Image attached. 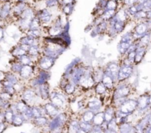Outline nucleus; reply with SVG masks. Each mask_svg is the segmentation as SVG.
Returning a JSON list of instances; mask_svg holds the SVG:
<instances>
[{"label": "nucleus", "mask_w": 151, "mask_h": 133, "mask_svg": "<svg viewBox=\"0 0 151 133\" xmlns=\"http://www.w3.org/2000/svg\"><path fill=\"white\" fill-rule=\"evenodd\" d=\"M133 91L134 89H133L132 85L128 82V81L118 82L111 94V102L114 100L119 98L130 97V96L132 94Z\"/></svg>", "instance_id": "nucleus-1"}, {"label": "nucleus", "mask_w": 151, "mask_h": 133, "mask_svg": "<svg viewBox=\"0 0 151 133\" xmlns=\"http://www.w3.org/2000/svg\"><path fill=\"white\" fill-rule=\"evenodd\" d=\"M66 48L57 45V44H52V43H44L41 45V53L46 56L54 58L57 60L65 51Z\"/></svg>", "instance_id": "nucleus-2"}, {"label": "nucleus", "mask_w": 151, "mask_h": 133, "mask_svg": "<svg viewBox=\"0 0 151 133\" xmlns=\"http://www.w3.org/2000/svg\"><path fill=\"white\" fill-rule=\"evenodd\" d=\"M49 101L52 103L58 108L61 110L64 107L65 104L67 103L68 96L65 94L60 88H59V91L53 90L50 92V97Z\"/></svg>", "instance_id": "nucleus-3"}, {"label": "nucleus", "mask_w": 151, "mask_h": 133, "mask_svg": "<svg viewBox=\"0 0 151 133\" xmlns=\"http://www.w3.org/2000/svg\"><path fill=\"white\" fill-rule=\"evenodd\" d=\"M40 98L38 96L37 93L35 92L34 88H30V87L27 85L26 88L24 89L20 94V99L23 100L24 102L29 104V106H33L36 105L35 102H36L37 99Z\"/></svg>", "instance_id": "nucleus-4"}, {"label": "nucleus", "mask_w": 151, "mask_h": 133, "mask_svg": "<svg viewBox=\"0 0 151 133\" xmlns=\"http://www.w3.org/2000/svg\"><path fill=\"white\" fill-rule=\"evenodd\" d=\"M134 65L125 64L120 61V69L118 74V82L128 81V79L134 74Z\"/></svg>", "instance_id": "nucleus-5"}, {"label": "nucleus", "mask_w": 151, "mask_h": 133, "mask_svg": "<svg viewBox=\"0 0 151 133\" xmlns=\"http://www.w3.org/2000/svg\"><path fill=\"white\" fill-rule=\"evenodd\" d=\"M105 74L114 79L116 84L118 82V74L120 69V61H111L104 66Z\"/></svg>", "instance_id": "nucleus-6"}, {"label": "nucleus", "mask_w": 151, "mask_h": 133, "mask_svg": "<svg viewBox=\"0 0 151 133\" xmlns=\"http://www.w3.org/2000/svg\"><path fill=\"white\" fill-rule=\"evenodd\" d=\"M59 88L68 97L73 96L78 91V86L64 77H62L60 79V83H59Z\"/></svg>", "instance_id": "nucleus-7"}, {"label": "nucleus", "mask_w": 151, "mask_h": 133, "mask_svg": "<svg viewBox=\"0 0 151 133\" xmlns=\"http://www.w3.org/2000/svg\"><path fill=\"white\" fill-rule=\"evenodd\" d=\"M38 67L36 65H26L22 66V69L19 73V77L21 80L24 82H28L35 75Z\"/></svg>", "instance_id": "nucleus-8"}, {"label": "nucleus", "mask_w": 151, "mask_h": 133, "mask_svg": "<svg viewBox=\"0 0 151 133\" xmlns=\"http://www.w3.org/2000/svg\"><path fill=\"white\" fill-rule=\"evenodd\" d=\"M55 59L41 54L37 60L36 66L41 70L50 71V69L52 68V66L55 63Z\"/></svg>", "instance_id": "nucleus-9"}, {"label": "nucleus", "mask_w": 151, "mask_h": 133, "mask_svg": "<svg viewBox=\"0 0 151 133\" xmlns=\"http://www.w3.org/2000/svg\"><path fill=\"white\" fill-rule=\"evenodd\" d=\"M137 105H138V104H137V100L136 99L129 98L117 110L122 112V113L130 116V115L134 114L137 111Z\"/></svg>", "instance_id": "nucleus-10"}, {"label": "nucleus", "mask_w": 151, "mask_h": 133, "mask_svg": "<svg viewBox=\"0 0 151 133\" xmlns=\"http://www.w3.org/2000/svg\"><path fill=\"white\" fill-rule=\"evenodd\" d=\"M35 91L37 93L38 97H40V99H41L42 100L47 101V100L50 99L51 91H50V88L48 82H46V83L39 85L38 88H35Z\"/></svg>", "instance_id": "nucleus-11"}, {"label": "nucleus", "mask_w": 151, "mask_h": 133, "mask_svg": "<svg viewBox=\"0 0 151 133\" xmlns=\"http://www.w3.org/2000/svg\"><path fill=\"white\" fill-rule=\"evenodd\" d=\"M43 106H44V110H45L47 116L50 118V119L55 118L60 113V109H58L57 107H55V106L52 103L50 102H46L45 104H43Z\"/></svg>", "instance_id": "nucleus-12"}, {"label": "nucleus", "mask_w": 151, "mask_h": 133, "mask_svg": "<svg viewBox=\"0 0 151 133\" xmlns=\"http://www.w3.org/2000/svg\"><path fill=\"white\" fill-rule=\"evenodd\" d=\"M147 48L145 46H138L137 50H136V56L135 60H134V65L135 66H138L139 64L142 62L144 60L146 54H147Z\"/></svg>", "instance_id": "nucleus-13"}, {"label": "nucleus", "mask_w": 151, "mask_h": 133, "mask_svg": "<svg viewBox=\"0 0 151 133\" xmlns=\"http://www.w3.org/2000/svg\"><path fill=\"white\" fill-rule=\"evenodd\" d=\"M35 16H37L39 19L41 24H48L52 20L51 13L47 10V8L42 9V10H40L39 11L37 12Z\"/></svg>", "instance_id": "nucleus-14"}, {"label": "nucleus", "mask_w": 151, "mask_h": 133, "mask_svg": "<svg viewBox=\"0 0 151 133\" xmlns=\"http://www.w3.org/2000/svg\"><path fill=\"white\" fill-rule=\"evenodd\" d=\"M116 109L111 104L106 105L105 109L103 110L104 112V118H105V122L107 123L110 122L111 121L113 120L115 118V114H116Z\"/></svg>", "instance_id": "nucleus-15"}, {"label": "nucleus", "mask_w": 151, "mask_h": 133, "mask_svg": "<svg viewBox=\"0 0 151 133\" xmlns=\"http://www.w3.org/2000/svg\"><path fill=\"white\" fill-rule=\"evenodd\" d=\"M94 94L97 97H103V96L108 95V94H111V93L109 92L106 87L105 86L104 84L102 82H97L95 84L94 88H93Z\"/></svg>", "instance_id": "nucleus-16"}, {"label": "nucleus", "mask_w": 151, "mask_h": 133, "mask_svg": "<svg viewBox=\"0 0 151 133\" xmlns=\"http://www.w3.org/2000/svg\"><path fill=\"white\" fill-rule=\"evenodd\" d=\"M12 8H13V7H12V4L10 1L4 2V4L1 5V13H0V19H1V20H6V19L8 18V16H10V13H11Z\"/></svg>", "instance_id": "nucleus-17"}, {"label": "nucleus", "mask_w": 151, "mask_h": 133, "mask_svg": "<svg viewBox=\"0 0 151 133\" xmlns=\"http://www.w3.org/2000/svg\"><path fill=\"white\" fill-rule=\"evenodd\" d=\"M66 126L69 133H78L80 129V119H69Z\"/></svg>", "instance_id": "nucleus-18"}, {"label": "nucleus", "mask_w": 151, "mask_h": 133, "mask_svg": "<svg viewBox=\"0 0 151 133\" xmlns=\"http://www.w3.org/2000/svg\"><path fill=\"white\" fill-rule=\"evenodd\" d=\"M101 82L104 84L105 86H106V88L108 89V91L112 94V92H113V91L114 90L115 86H116V82H115V81L114 80L113 78L108 76V75L105 74Z\"/></svg>", "instance_id": "nucleus-19"}, {"label": "nucleus", "mask_w": 151, "mask_h": 133, "mask_svg": "<svg viewBox=\"0 0 151 133\" xmlns=\"http://www.w3.org/2000/svg\"><path fill=\"white\" fill-rule=\"evenodd\" d=\"M119 133H137V130L131 122H125L119 125Z\"/></svg>", "instance_id": "nucleus-20"}, {"label": "nucleus", "mask_w": 151, "mask_h": 133, "mask_svg": "<svg viewBox=\"0 0 151 133\" xmlns=\"http://www.w3.org/2000/svg\"><path fill=\"white\" fill-rule=\"evenodd\" d=\"M40 39H34V38H30V37L25 35V36L22 37L19 39L18 44H26L29 46H40L41 45L39 41Z\"/></svg>", "instance_id": "nucleus-21"}, {"label": "nucleus", "mask_w": 151, "mask_h": 133, "mask_svg": "<svg viewBox=\"0 0 151 133\" xmlns=\"http://www.w3.org/2000/svg\"><path fill=\"white\" fill-rule=\"evenodd\" d=\"M27 4L25 2H24L23 1H19L16 4V5L14 7H13L12 8V11H13V16H16V17H20L22 13H23L24 10L27 8Z\"/></svg>", "instance_id": "nucleus-22"}, {"label": "nucleus", "mask_w": 151, "mask_h": 133, "mask_svg": "<svg viewBox=\"0 0 151 133\" xmlns=\"http://www.w3.org/2000/svg\"><path fill=\"white\" fill-rule=\"evenodd\" d=\"M10 53L12 55V57L15 59H18L20 57H22V56L27 54V52L26 51H24L18 44L11 49V50L10 51Z\"/></svg>", "instance_id": "nucleus-23"}, {"label": "nucleus", "mask_w": 151, "mask_h": 133, "mask_svg": "<svg viewBox=\"0 0 151 133\" xmlns=\"http://www.w3.org/2000/svg\"><path fill=\"white\" fill-rule=\"evenodd\" d=\"M3 79H5L6 80H7L8 82H10V83L13 84V85H15L16 84L19 83V82L21 81L19 75L13 73V72H10H10H5V73L4 74V77H3Z\"/></svg>", "instance_id": "nucleus-24"}, {"label": "nucleus", "mask_w": 151, "mask_h": 133, "mask_svg": "<svg viewBox=\"0 0 151 133\" xmlns=\"http://www.w3.org/2000/svg\"><path fill=\"white\" fill-rule=\"evenodd\" d=\"M143 10V4H140L137 1L136 4H134V5L130 6V7H128L126 9H125V11H126L127 14H128V16H134L137 12L140 11V10Z\"/></svg>", "instance_id": "nucleus-25"}, {"label": "nucleus", "mask_w": 151, "mask_h": 133, "mask_svg": "<svg viewBox=\"0 0 151 133\" xmlns=\"http://www.w3.org/2000/svg\"><path fill=\"white\" fill-rule=\"evenodd\" d=\"M49 122H50V118L47 117V116H41V117L37 118V119H33L32 121V122L35 127L40 128H44L45 127H47Z\"/></svg>", "instance_id": "nucleus-26"}, {"label": "nucleus", "mask_w": 151, "mask_h": 133, "mask_svg": "<svg viewBox=\"0 0 151 133\" xmlns=\"http://www.w3.org/2000/svg\"><path fill=\"white\" fill-rule=\"evenodd\" d=\"M93 77H94V81L96 83L97 82H101L103 79V77H104V68L103 67H97L94 68V71H93Z\"/></svg>", "instance_id": "nucleus-27"}, {"label": "nucleus", "mask_w": 151, "mask_h": 133, "mask_svg": "<svg viewBox=\"0 0 151 133\" xmlns=\"http://www.w3.org/2000/svg\"><path fill=\"white\" fill-rule=\"evenodd\" d=\"M137 42L138 43V44L139 46L147 47V48L151 43V31L148 32L147 33H146L143 36H142L141 38H139L137 41Z\"/></svg>", "instance_id": "nucleus-28"}, {"label": "nucleus", "mask_w": 151, "mask_h": 133, "mask_svg": "<svg viewBox=\"0 0 151 133\" xmlns=\"http://www.w3.org/2000/svg\"><path fill=\"white\" fill-rule=\"evenodd\" d=\"M10 72L19 75V73H20L21 70H22L23 65H22V63H19V62L17 60V59H15V58H13V60H12V61L10 60Z\"/></svg>", "instance_id": "nucleus-29"}, {"label": "nucleus", "mask_w": 151, "mask_h": 133, "mask_svg": "<svg viewBox=\"0 0 151 133\" xmlns=\"http://www.w3.org/2000/svg\"><path fill=\"white\" fill-rule=\"evenodd\" d=\"M95 115V113L90 110H87L86 109L85 111L82 113L81 115V117L80 119V120L83 121L84 122H87V123H91L92 124L93 119H94V116Z\"/></svg>", "instance_id": "nucleus-30"}, {"label": "nucleus", "mask_w": 151, "mask_h": 133, "mask_svg": "<svg viewBox=\"0 0 151 133\" xmlns=\"http://www.w3.org/2000/svg\"><path fill=\"white\" fill-rule=\"evenodd\" d=\"M104 122L105 118L103 110L98 112V113H96L94 116V119H93L92 124L94 125V126H101Z\"/></svg>", "instance_id": "nucleus-31"}, {"label": "nucleus", "mask_w": 151, "mask_h": 133, "mask_svg": "<svg viewBox=\"0 0 151 133\" xmlns=\"http://www.w3.org/2000/svg\"><path fill=\"white\" fill-rule=\"evenodd\" d=\"M35 12L30 7H27L23 11V13H22L21 16L19 17V19H25V20L28 21H32V19H33L34 17H35Z\"/></svg>", "instance_id": "nucleus-32"}, {"label": "nucleus", "mask_w": 151, "mask_h": 133, "mask_svg": "<svg viewBox=\"0 0 151 133\" xmlns=\"http://www.w3.org/2000/svg\"><path fill=\"white\" fill-rule=\"evenodd\" d=\"M15 105H16L18 113H19V114H22V113H25L29 107V104H27L25 102H24L21 99L20 100H19V101H17L15 103Z\"/></svg>", "instance_id": "nucleus-33"}, {"label": "nucleus", "mask_w": 151, "mask_h": 133, "mask_svg": "<svg viewBox=\"0 0 151 133\" xmlns=\"http://www.w3.org/2000/svg\"><path fill=\"white\" fill-rule=\"evenodd\" d=\"M131 45V43L121 42V41H119V44H118L117 45V50L121 57L125 56V54H126L127 51H128V48H129V46Z\"/></svg>", "instance_id": "nucleus-34"}, {"label": "nucleus", "mask_w": 151, "mask_h": 133, "mask_svg": "<svg viewBox=\"0 0 151 133\" xmlns=\"http://www.w3.org/2000/svg\"><path fill=\"white\" fill-rule=\"evenodd\" d=\"M115 19H116V21H122L125 22L126 23L127 20L128 19V16L127 14L126 11H125V9H119L118 11H116V15H115Z\"/></svg>", "instance_id": "nucleus-35"}, {"label": "nucleus", "mask_w": 151, "mask_h": 133, "mask_svg": "<svg viewBox=\"0 0 151 133\" xmlns=\"http://www.w3.org/2000/svg\"><path fill=\"white\" fill-rule=\"evenodd\" d=\"M116 13V10H105L103 11V14L101 15V18L103 21H109L111 19H113L115 16Z\"/></svg>", "instance_id": "nucleus-36"}, {"label": "nucleus", "mask_w": 151, "mask_h": 133, "mask_svg": "<svg viewBox=\"0 0 151 133\" xmlns=\"http://www.w3.org/2000/svg\"><path fill=\"white\" fill-rule=\"evenodd\" d=\"M121 42H127V43H131L133 44L135 42V38H134V32H128L124 33L123 35L121 37L120 41Z\"/></svg>", "instance_id": "nucleus-37"}, {"label": "nucleus", "mask_w": 151, "mask_h": 133, "mask_svg": "<svg viewBox=\"0 0 151 133\" xmlns=\"http://www.w3.org/2000/svg\"><path fill=\"white\" fill-rule=\"evenodd\" d=\"M17 60L19 63H22L23 66H26V65H35L34 63L33 60H32V57L28 55L27 54H24V55L22 56L19 58H18Z\"/></svg>", "instance_id": "nucleus-38"}, {"label": "nucleus", "mask_w": 151, "mask_h": 133, "mask_svg": "<svg viewBox=\"0 0 151 133\" xmlns=\"http://www.w3.org/2000/svg\"><path fill=\"white\" fill-rule=\"evenodd\" d=\"M26 35L34 39H40L41 37V29H28L26 32Z\"/></svg>", "instance_id": "nucleus-39"}, {"label": "nucleus", "mask_w": 151, "mask_h": 133, "mask_svg": "<svg viewBox=\"0 0 151 133\" xmlns=\"http://www.w3.org/2000/svg\"><path fill=\"white\" fill-rule=\"evenodd\" d=\"M41 22L40 21L39 19L37 16L34 17L30 21L29 26V29H41Z\"/></svg>", "instance_id": "nucleus-40"}, {"label": "nucleus", "mask_w": 151, "mask_h": 133, "mask_svg": "<svg viewBox=\"0 0 151 133\" xmlns=\"http://www.w3.org/2000/svg\"><path fill=\"white\" fill-rule=\"evenodd\" d=\"M24 123V121L23 118H22V116L21 114H19V113H18V114L15 115L14 117H13L11 124L15 127H20Z\"/></svg>", "instance_id": "nucleus-41"}, {"label": "nucleus", "mask_w": 151, "mask_h": 133, "mask_svg": "<svg viewBox=\"0 0 151 133\" xmlns=\"http://www.w3.org/2000/svg\"><path fill=\"white\" fill-rule=\"evenodd\" d=\"M93 127H94V125L91 123H87V122H84L80 120V129L85 131L86 132L89 133L92 129Z\"/></svg>", "instance_id": "nucleus-42"}, {"label": "nucleus", "mask_w": 151, "mask_h": 133, "mask_svg": "<svg viewBox=\"0 0 151 133\" xmlns=\"http://www.w3.org/2000/svg\"><path fill=\"white\" fill-rule=\"evenodd\" d=\"M125 22H122V21H116V22H115L114 25V30L116 31V34H119V33H121L122 32H123L124 29H125Z\"/></svg>", "instance_id": "nucleus-43"}, {"label": "nucleus", "mask_w": 151, "mask_h": 133, "mask_svg": "<svg viewBox=\"0 0 151 133\" xmlns=\"http://www.w3.org/2000/svg\"><path fill=\"white\" fill-rule=\"evenodd\" d=\"M14 116H15L14 113L10 110V108L8 109V110H5V111H4V119H5L6 123L10 124H11Z\"/></svg>", "instance_id": "nucleus-44"}, {"label": "nucleus", "mask_w": 151, "mask_h": 133, "mask_svg": "<svg viewBox=\"0 0 151 133\" xmlns=\"http://www.w3.org/2000/svg\"><path fill=\"white\" fill-rule=\"evenodd\" d=\"M134 19L136 20H139L143 21L146 20L147 19V12L145 11V10H140V11L137 12L134 16Z\"/></svg>", "instance_id": "nucleus-45"}, {"label": "nucleus", "mask_w": 151, "mask_h": 133, "mask_svg": "<svg viewBox=\"0 0 151 133\" xmlns=\"http://www.w3.org/2000/svg\"><path fill=\"white\" fill-rule=\"evenodd\" d=\"M118 7V1L116 0H108L105 10H116Z\"/></svg>", "instance_id": "nucleus-46"}, {"label": "nucleus", "mask_w": 151, "mask_h": 133, "mask_svg": "<svg viewBox=\"0 0 151 133\" xmlns=\"http://www.w3.org/2000/svg\"><path fill=\"white\" fill-rule=\"evenodd\" d=\"M13 96H11L10 94H9L8 93L5 92V91L0 89V99H1L3 102H10L13 99Z\"/></svg>", "instance_id": "nucleus-47"}, {"label": "nucleus", "mask_w": 151, "mask_h": 133, "mask_svg": "<svg viewBox=\"0 0 151 133\" xmlns=\"http://www.w3.org/2000/svg\"><path fill=\"white\" fill-rule=\"evenodd\" d=\"M73 7H74V5H72V4L63 5V8H62V10H63V13H64V15H66V16H69V15L72 13V10H73Z\"/></svg>", "instance_id": "nucleus-48"}, {"label": "nucleus", "mask_w": 151, "mask_h": 133, "mask_svg": "<svg viewBox=\"0 0 151 133\" xmlns=\"http://www.w3.org/2000/svg\"><path fill=\"white\" fill-rule=\"evenodd\" d=\"M60 1L59 0H46V6L47 7H53L58 5Z\"/></svg>", "instance_id": "nucleus-49"}, {"label": "nucleus", "mask_w": 151, "mask_h": 133, "mask_svg": "<svg viewBox=\"0 0 151 133\" xmlns=\"http://www.w3.org/2000/svg\"><path fill=\"white\" fill-rule=\"evenodd\" d=\"M104 130L103 129V128L101 127V126H94L93 127L92 129L89 133H103Z\"/></svg>", "instance_id": "nucleus-50"}, {"label": "nucleus", "mask_w": 151, "mask_h": 133, "mask_svg": "<svg viewBox=\"0 0 151 133\" xmlns=\"http://www.w3.org/2000/svg\"><path fill=\"white\" fill-rule=\"evenodd\" d=\"M137 2V0H123V3L127 7H130V6L134 5V4Z\"/></svg>", "instance_id": "nucleus-51"}, {"label": "nucleus", "mask_w": 151, "mask_h": 133, "mask_svg": "<svg viewBox=\"0 0 151 133\" xmlns=\"http://www.w3.org/2000/svg\"><path fill=\"white\" fill-rule=\"evenodd\" d=\"M61 3L63 5H68V4H75V0H61Z\"/></svg>", "instance_id": "nucleus-52"}, {"label": "nucleus", "mask_w": 151, "mask_h": 133, "mask_svg": "<svg viewBox=\"0 0 151 133\" xmlns=\"http://www.w3.org/2000/svg\"><path fill=\"white\" fill-rule=\"evenodd\" d=\"M6 122H0V133L3 132L6 129Z\"/></svg>", "instance_id": "nucleus-53"}, {"label": "nucleus", "mask_w": 151, "mask_h": 133, "mask_svg": "<svg viewBox=\"0 0 151 133\" xmlns=\"http://www.w3.org/2000/svg\"><path fill=\"white\" fill-rule=\"evenodd\" d=\"M147 19L151 20V10L147 12Z\"/></svg>", "instance_id": "nucleus-54"}, {"label": "nucleus", "mask_w": 151, "mask_h": 133, "mask_svg": "<svg viewBox=\"0 0 151 133\" xmlns=\"http://www.w3.org/2000/svg\"><path fill=\"white\" fill-rule=\"evenodd\" d=\"M145 133H151V126L148 127H147V129H146Z\"/></svg>", "instance_id": "nucleus-55"}, {"label": "nucleus", "mask_w": 151, "mask_h": 133, "mask_svg": "<svg viewBox=\"0 0 151 133\" xmlns=\"http://www.w3.org/2000/svg\"><path fill=\"white\" fill-rule=\"evenodd\" d=\"M147 1H148V0H137V1H138L139 3H140V4H144V3L146 2Z\"/></svg>", "instance_id": "nucleus-56"}, {"label": "nucleus", "mask_w": 151, "mask_h": 133, "mask_svg": "<svg viewBox=\"0 0 151 133\" xmlns=\"http://www.w3.org/2000/svg\"><path fill=\"white\" fill-rule=\"evenodd\" d=\"M150 105L151 107V93H150Z\"/></svg>", "instance_id": "nucleus-57"}, {"label": "nucleus", "mask_w": 151, "mask_h": 133, "mask_svg": "<svg viewBox=\"0 0 151 133\" xmlns=\"http://www.w3.org/2000/svg\"><path fill=\"white\" fill-rule=\"evenodd\" d=\"M1 88V79H0V88Z\"/></svg>", "instance_id": "nucleus-58"}, {"label": "nucleus", "mask_w": 151, "mask_h": 133, "mask_svg": "<svg viewBox=\"0 0 151 133\" xmlns=\"http://www.w3.org/2000/svg\"><path fill=\"white\" fill-rule=\"evenodd\" d=\"M116 1H117V0H116Z\"/></svg>", "instance_id": "nucleus-59"}]
</instances>
